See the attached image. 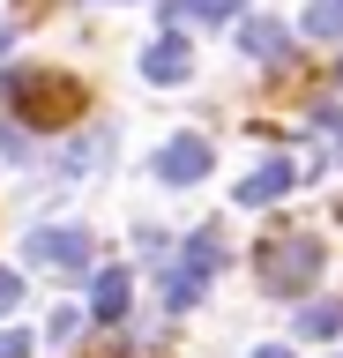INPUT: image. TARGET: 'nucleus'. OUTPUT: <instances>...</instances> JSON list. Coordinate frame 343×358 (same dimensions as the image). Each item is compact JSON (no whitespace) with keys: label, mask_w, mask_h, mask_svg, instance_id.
Segmentation results:
<instances>
[{"label":"nucleus","mask_w":343,"mask_h":358,"mask_svg":"<svg viewBox=\"0 0 343 358\" xmlns=\"http://www.w3.org/2000/svg\"><path fill=\"white\" fill-rule=\"evenodd\" d=\"M284 187H291V164H284V157H269V164H254V172L239 179V201H247V209H261V201H276Z\"/></svg>","instance_id":"7"},{"label":"nucleus","mask_w":343,"mask_h":358,"mask_svg":"<svg viewBox=\"0 0 343 358\" xmlns=\"http://www.w3.org/2000/svg\"><path fill=\"white\" fill-rule=\"evenodd\" d=\"M8 97L30 112V127H68L82 112V90L60 83V75H8Z\"/></svg>","instance_id":"2"},{"label":"nucleus","mask_w":343,"mask_h":358,"mask_svg":"<svg viewBox=\"0 0 343 358\" xmlns=\"http://www.w3.org/2000/svg\"><path fill=\"white\" fill-rule=\"evenodd\" d=\"M187 276H202V284H209V276H217V268H224V239H217V231H194V239H187Z\"/></svg>","instance_id":"10"},{"label":"nucleus","mask_w":343,"mask_h":358,"mask_svg":"<svg viewBox=\"0 0 343 358\" xmlns=\"http://www.w3.org/2000/svg\"><path fill=\"white\" fill-rule=\"evenodd\" d=\"M336 83H343V60H336Z\"/></svg>","instance_id":"19"},{"label":"nucleus","mask_w":343,"mask_h":358,"mask_svg":"<svg viewBox=\"0 0 343 358\" xmlns=\"http://www.w3.org/2000/svg\"><path fill=\"white\" fill-rule=\"evenodd\" d=\"M157 179L164 187H194V179H209V142L202 134H172L157 150Z\"/></svg>","instance_id":"4"},{"label":"nucleus","mask_w":343,"mask_h":358,"mask_svg":"<svg viewBox=\"0 0 343 358\" xmlns=\"http://www.w3.org/2000/svg\"><path fill=\"white\" fill-rule=\"evenodd\" d=\"M23 254L38 268H60V276H68V268H90V231H75V224H45V231H30L23 239Z\"/></svg>","instance_id":"3"},{"label":"nucleus","mask_w":343,"mask_h":358,"mask_svg":"<svg viewBox=\"0 0 343 358\" xmlns=\"http://www.w3.org/2000/svg\"><path fill=\"white\" fill-rule=\"evenodd\" d=\"M298 329H306V336H336L343 329V306H306V313H298Z\"/></svg>","instance_id":"12"},{"label":"nucleus","mask_w":343,"mask_h":358,"mask_svg":"<svg viewBox=\"0 0 343 358\" xmlns=\"http://www.w3.org/2000/svg\"><path fill=\"white\" fill-rule=\"evenodd\" d=\"M239 45H247L254 60H284V52H291V30L276 15H239Z\"/></svg>","instance_id":"6"},{"label":"nucleus","mask_w":343,"mask_h":358,"mask_svg":"<svg viewBox=\"0 0 343 358\" xmlns=\"http://www.w3.org/2000/svg\"><path fill=\"white\" fill-rule=\"evenodd\" d=\"M0 358H30V336H23V329H8V336H0Z\"/></svg>","instance_id":"16"},{"label":"nucleus","mask_w":343,"mask_h":358,"mask_svg":"<svg viewBox=\"0 0 343 358\" xmlns=\"http://www.w3.org/2000/svg\"><path fill=\"white\" fill-rule=\"evenodd\" d=\"M0 52H8V22H0Z\"/></svg>","instance_id":"18"},{"label":"nucleus","mask_w":343,"mask_h":358,"mask_svg":"<svg viewBox=\"0 0 343 358\" xmlns=\"http://www.w3.org/2000/svg\"><path fill=\"white\" fill-rule=\"evenodd\" d=\"M164 22H239V0H164Z\"/></svg>","instance_id":"9"},{"label":"nucleus","mask_w":343,"mask_h":358,"mask_svg":"<svg viewBox=\"0 0 343 358\" xmlns=\"http://www.w3.org/2000/svg\"><path fill=\"white\" fill-rule=\"evenodd\" d=\"M142 75H149V83H187V75H194V45L180 38V30H164V38H149V52H142Z\"/></svg>","instance_id":"5"},{"label":"nucleus","mask_w":343,"mask_h":358,"mask_svg":"<svg viewBox=\"0 0 343 358\" xmlns=\"http://www.w3.org/2000/svg\"><path fill=\"white\" fill-rule=\"evenodd\" d=\"M306 30L314 38H343V0H314L306 8Z\"/></svg>","instance_id":"11"},{"label":"nucleus","mask_w":343,"mask_h":358,"mask_svg":"<svg viewBox=\"0 0 343 358\" xmlns=\"http://www.w3.org/2000/svg\"><path fill=\"white\" fill-rule=\"evenodd\" d=\"M254 358H291V351H284V343H269V351H254Z\"/></svg>","instance_id":"17"},{"label":"nucleus","mask_w":343,"mask_h":358,"mask_svg":"<svg viewBox=\"0 0 343 358\" xmlns=\"http://www.w3.org/2000/svg\"><path fill=\"white\" fill-rule=\"evenodd\" d=\"M314 127H321V142H328V157H343V112H336V105H321V112H314Z\"/></svg>","instance_id":"13"},{"label":"nucleus","mask_w":343,"mask_h":358,"mask_svg":"<svg viewBox=\"0 0 343 358\" xmlns=\"http://www.w3.org/2000/svg\"><path fill=\"white\" fill-rule=\"evenodd\" d=\"M15 299H23V276H15V268H0V313H15Z\"/></svg>","instance_id":"15"},{"label":"nucleus","mask_w":343,"mask_h":358,"mask_svg":"<svg viewBox=\"0 0 343 358\" xmlns=\"http://www.w3.org/2000/svg\"><path fill=\"white\" fill-rule=\"evenodd\" d=\"M0 157H8V164H15V157H30V142H23V127H8V120H0Z\"/></svg>","instance_id":"14"},{"label":"nucleus","mask_w":343,"mask_h":358,"mask_svg":"<svg viewBox=\"0 0 343 358\" xmlns=\"http://www.w3.org/2000/svg\"><path fill=\"white\" fill-rule=\"evenodd\" d=\"M127 291H135V276H127V268H97L90 313H97V321H119V313H127Z\"/></svg>","instance_id":"8"},{"label":"nucleus","mask_w":343,"mask_h":358,"mask_svg":"<svg viewBox=\"0 0 343 358\" xmlns=\"http://www.w3.org/2000/svg\"><path fill=\"white\" fill-rule=\"evenodd\" d=\"M261 284H269V299H306L314 291V276H321V239L314 231H284V239H269L261 246Z\"/></svg>","instance_id":"1"}]
</instances>
